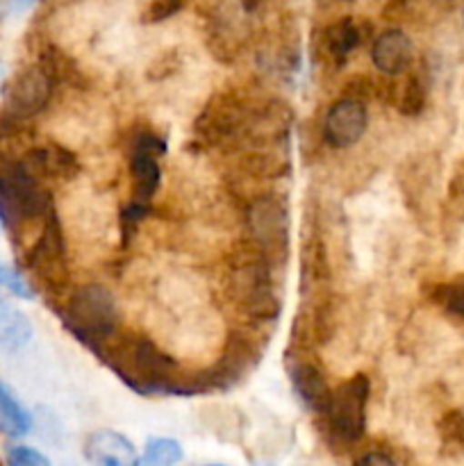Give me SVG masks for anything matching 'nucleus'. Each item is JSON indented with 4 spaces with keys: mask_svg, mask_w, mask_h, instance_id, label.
<instances>
[{
    "mask_svg": "<svg viewBox=\"0 0 464 466\" xmlns=\"http://www.w3.org/2000/svg\"><path fill=\"white\" fill-rule=\"evenodd\" d=\"M98 353L118 373V378L139 394L187 396V378L180 376L176 360L146 335H116Z\"/></svg>",
    "mask_w": 464,
    "mask_h": 466,
    "instance_id": "f257e3e1",
    "label": "nucleus"
},
{
    "mask_svg": "<svg viewBox=\"0 0 464 466\" xmlns=\"http://www.w3.org/2000/svg\"><path fill=\"white\" fill-rule=\"evenodd\" d=\"M273 267L276 264L250 239L237 241L227 255V299L248 321H273L280 314Z\"/></svg>",
    "mask_w": 464,
    "mask_h": 466,
    "instance_id": "f03ea898",
    "label": "nucleus"
},
{
    "mask_svg": "<svg viewBox=\"0 0 464 466\" xmlns=\"http://www.w3.org/2000/svg\"><path fill=\"white\" fill-rule=\"evenodd\" d=\"M262 107L264 100L250 98L237 89L221 91L205 105L196 118L194 132L203 144L214 148H244Z\"/></svg>",
    "mask_w": 464,
    "mask_h": 466,
    "instance_id": "7ed1b4c3",
    "label": "nucleus"
},
{
    "mask_svg": "<svg viewBox=\"0 0 464 466\" xmlns=\"http://www.w3.org/2000/svg\"><path fill=\"white\" fill-rule=\"evenodd\" d=\"M64 323L82 344L98 353L118 332L116 300L100 285L80 287L64 308Z\"/></svg>",
    "mask_w": 464,
    "mask_h": 466,
    "instance_id": "20e7f679",
    "label": "nucleus"
},
{
    "mask_svg": "<svg viewBox=\"0 0 464 466\" xmlns=\"http://www.w3.org/2000/svg\"><path fill=\"white\" fill-rule=\"evenodd\" d=\"M371 382L364 373H355L348 380L337 385L330 394L326 414V431L339 446H353L367 432V405Z\"/></svg>",
    "mask_w": 464,
    "mask_h": 466,
    "instance_id": "39448f33",
    "label": "nucleus"
},
{
    "mask_svg": "<svg viewBox=\"0 0 464 466\" xmlns=\"http://www.w3.org/2000/svg\"><path fill=\"white\" fill-rule=\"evenodd\" d=\"M248 239L264 250L276 267H280L289 253V205L285 196L276 191L250 198L246 209Z\"/></svg>",
    "mask_w": 464,
    "mask_h": 466,
    "instance_id": "423d86ee",
    "label": "nucleus"
},
{
    "mask_svg": "<svg viewBox=\"0 0 464 466\" xmlns=\"http://www.w3.org/2000/svg\"><path fill=\"white\" fill-rule=\"evenodd\" d=\"M25 264L36 280L53 294L66 287L68 282V259H66V241H64L62 226H59L57 214H50L44 221L41 230L36 232L35 241L25 253Z\"/></svg>",
    "mask_w": 464,
    "mask_h": 466,
    "instance_id": "0eeeda50",
    "label": "nucleus"
},
{
    "mask_svg": "<svg viewBox=\"0 0 464 466\" xmlns=\"http://www.w3.org/2000/svg\"><path fill=\"white\" fill-rule=\"evenodd\" d=\"M166 153V144L153 130L136 132L127 146V167L132 177V196L130 203H139L150 208L159 180H162V168L159 157Z\"/></svg>",
    "mask_w": 464,
    "mask_h": 466,
    "instance_id": "6e6552de",
    "label": "nucleus"
},
{
    "mask_svg": "<svg viewBox=\"0 0 464 466\" xmlns=\"http://www.w3.org/2000/svg\"><path fill=\"white\" fill-rule=\"evenodd\" d=\"M53 89L55 80L45 73V68L39 62L30 64L21 68L5 89L3 112L18 123L30 121L48 107Z\"/></svg>",
    "mask_w": 464,
    "mask_h": 466,
    "instance_id": "1a4fd4ad",
    "label": "nucleus"
},
{
    "mask_svg": "<svg viewBox=\"0 0 464 466\" xmlns=\"http://www.w3.org/2000/svg\"><path fill=\"white\" fill-rule=\"evenodd\" d=\"M367 126V105L350 98H339L328 107L326 121H323V139L332 148H350L362 139Z\"/></svg>",
    "mask_w": 464,
    "mask_h": 466,
    "instance_id": "9d476101",
    "label": "nucleus"
},
{
    "mask_svg": "<svg viewBox=\"0 0 464 466\" xmlns=\"http://www.w3.org/2000/svg\"><path fill=\"white\" fill-rule=\"evenodd\" d=\"M362 25L353 16H339L321 27L317 41H314V48L323 64H328L330 68H341L348 62L350 53L362 46Z\"/></svg>",
    "mask_w": 464,
    "mask_h": 466,
    "instance_id": "9b49d317",
    "label": "nucleus"
},
{
    "mask_svg": "<svg viewBox=\"0 0 464 466\" xmlns=\"http://www.w3.org/2000/svg\"><path fill=\"white\" fill-rule=\"evenodd\" d=\"M287 371H289L294 394L298 396L303 408L309 410L312 414L323 417L328 410V403H330L332 390L328 387V380L321 369L312 360L305 358V355L289 353V358H287Z\"/></svg>",
    "mask_w": 464,
    "mask_h": 466,
    "instance_id": "f8f14e48",
    "label": "nucleus"
},
{
    "mask_svg": "<svg viewBox=\"0 0 464 466\" xmlns=\"http://www.w3.org/2000/svg\"><path fill=\"white\" fill-rule=\"evenodd\" d=\"M21 164L39 182L73 180L80 171V162H77L76 153L64 148L62 144H55V141L27 150L21 157Z\"/></svg>",
    "mask_w": 464,
    "mask_h": 466,
    "instance_id": "ddd939ff",
    "label": "nucleus"
},
{
    "mask_svg": "<svg viewBox=\"0 0 464 466\" xmlns=\"http://www.w3.org/2000/svg\"><path fill=\"white\" fill-rule=\"evenodd\" d=\"M371 59L373 66L380 73H385L389 77H400L412 66V39L403 30H398V27H389V30L380 32L376 36V41H373Z\"/></svg>",
    "mask_w": 464,
    "mask_h": 466,
    "instance_id": "4468645a",
    "label": "nucleus"
},
{
    "mask_svg": "<svg viewBox=\"0 0 464 466\" xmlns=\"http://www.w3.org/2000/svg\"><path fill=\"white\" fill-rule=\"evenodd\" d=\"M85 458L94 466H141L132 441L116 431H96L85 441Z\"/></svg>",
    "mask_w": 464,
    "mask_h": 466,
    "instance_id": "2eb2a0df",
    "label": "nucleus"
},
{
    "mask_svg": "<svg viewBox=\"0 0 464 466\" xmlns=\"http://www.w3.org/2000/svg\"><path fill=\"white\" fill-rule=\"evenodd\" d=\"M241 168L257 180H280L289 173V159L282 155V148L244 150Z\"/></svg>",
    "mask_w": 464,
    "mask_h": 466,
    "instance_id": "dca6fc26",
    "label": "nucleus"
},
{
    "mask_svg": "<svg viewBox=\"0 0 464 466\" xmlns=\"http://www.w3.org/2000/svg\"><path fill=\"white\" fill-rule=\"evenodd\" d=\"M32 339V323L18 309L0 305V350L16 353Z\"/></svg>",
    "mask_w": 464,
    "mask_h": 466,
    "instance_id": "f3484780",
    "label": "nucleus"
},
{
    "mask_svg": "<svg viewBox=\"0 0 464 466\" xmlns=\"http://www.w3.org/2000/svg\"><path fill=\"white\" fill-rule=\"evenodd\" d=\"M30 428V414L18 403L16 396L9 391V387L0 382V435L9 437V440H18V437H25Z\"/></svg>",
    "mask_w": 464,
    "mask_h": 466,
    "instance_id": "a211bd4d",
    "label": "nucleus"
},
{
    "mask_svg": "<svg viewBox=\"0 0 464 466\" xmlns=\"http://www.w3.org/2000/svg\"><path fill=\"white\" fill-rule=\"evenodd\" d=\"M428 100V89L426 82L421 80V76L414 71H408V76L396 85L394 91V105L403 116H417L423 112Z\"/></svg>",
    "mask_w": 464,
    "mask_h": 466,
    "instance_id": "6ab92c4d",
    "label": "nucleus"
},
{
    "mask_svg": "<svg viewBox=\"0 0 464 466\" xmlns=\"http://www.w3.org/2000/svg\"><path fill=\"white\" fill-rule=\"evenodd\" d=\"M182 460V446L176 440H150L141 455V466H176Z\"/></svg>",
    "mask_w": 464,
    "mask_h": 466,
    "instance_id": "aec40b11",
    "label": "nucleus"
},
{
    "mask_svg": "<svg viewBox=\"0 0 464 466\" xmlns=\"http://www.w3.org/2000/svg\"><path fill=\"white\" fill-rule=\"evenodd\" d=\"M432 299H435V303L441 305L446 312L453 314V317H459L464 321V278L435 287Z\"/></svg>",
    "mask_w": 464,
    "mask_h": 466,
    "instance_id": "412c9836",
    "label": "nucleus"
},
{
    "mask_svg": "<svg viewBox=\"0 0 464 466\" xmlns=\"http://www.w3.org/2000/svg\"><path fill=\"white\" fill-rule=\"evenodd\" d=\"M439 435L446 446L455 451H464V414L449 412L439 421Z\"/></svg>",
    "mask_w": 464,
    "mask_h": 466,
    "instance_id": "4be33fe9",
    "label": "nucleus"
},
{
    "mask_svg": "<svg viewBox=\"0 0 464 466\" xmlns=\"http://www.w3.org/2000/svg\"><path fill=\"white\" fill-rule=\"evenodd\" d=\"M7 466H50V462L30 446H14L7 451Z\"/></svg>",
    "mask_w": 464,
    "mask_h": 466,
    "instance_id": "5701e85b",
    "label": "nucleus"
},
{
    "mask_svg": "<svg viewBox=\"0 0 464 466\" xmlns=\"http://www.w3.org/2000/svg\"><path fill=\"white\" fill-rule=\"evenodd\" d=\"M182 9H185V5L182 3H171V0H155V3L146 5L144 21L146 23L168 21V18L176 16L177 12H182Z\"/></svg>",
    "mask_w": 464,
    "mask_h": 466,
    "instance_id": "b1692460",
    "label": "nucleus"
},
{
    "mask_svg": "<svg viewBox=\"0 0 464 466\" xmlns=\"http://www.w3.org/2000/svg\"><path fill=\"white\" fill-rule=\"evenodd\" d=\"M0 287L9 289L12 294H16L18 299H32V289L25 280L21 278V273H16L14 268L0 264Z\"/></svg>",
    "mask_w": 464,
    "mask_h": 466,
    "instance_id": "393cba45",
    "label": "nucleus"
},
{
    "mask_svg": "<svg viewBox=\"0 0 464 466\" xmlns=\"http://www.w3.org/2000/svg\"><path fill=\"white\" fill-rule=\"evenodd\" d=\"M353 466H398V464H396L389 455L373 451V453H364L362 458H358V462Z\"/></svg>",
    "mask_w": 464,
    "mask_h": 466,
    "instance_id": "a878e982",
    "label": "nucleus"
},
{
    "mask_svg": "<svg viewBox=\"0 0 464 466\" xmlns=\"http://www.w3.org/2000/svg\"><path fill=\"white\" fill-rule=\"evenodd\" d=\"M207 466H221V464H207Z\"/></svg>",
    "mask_w": 464,
    "mask_h": 466,
    "instance_id": "bb28decb",
    "label": "nucleus"
},
{
    "mask_svg": "<svg viewBox=\"0 0 464 466\" xmlns=\"http://www.w3.org/2000/svg\"><path fill=\"white\" fill-rule=\"evenodd\" d=\"M462 18H464V12H462Z\"/></svg>",
    "mask_w": 464,
    "mask_h": 466,
    "instance_id": "cd10ccee",
    "label": "nucleus"
}]
</instances>
